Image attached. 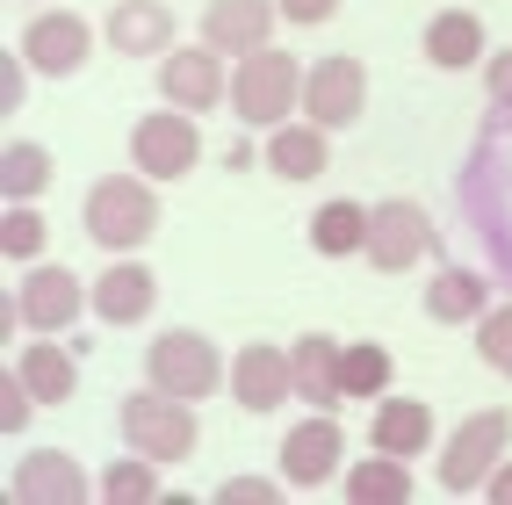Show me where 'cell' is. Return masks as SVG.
<instances>
[{
    "mask_svg": "<svg viewBox=\"0 0 512 505\" xmlns=\"http://www.w3.org/2000/svg\"><path fill=\"white\" fill-rule=\"evenodd\" d=\"M87 239L109 246V253H138L152 231H159V195H152V174H101L87 188Z\"/></svg>",
    "mask_w": 512,
    "mask_h": 505,
    "instance_id": "6da1fadb",
    "label": "cell"
},
{
    "mask_svg": "<svg viewBox=\"0 0 512 505\" xmlns=\"http://www.w3.org/2000/svg\"><path fill=\"white\" fill-rule=\"evenodd\" d=\"M116 426H123V441L138 448V455H152V462H188L195 441H202L195 404L174 397V390H159V383H145L138 397H123L116 404Z\"/></svg>",
    "mask_w": 512,
    "mask_h": 505,
    "instance_id": "7a4b0ae2",
    "label": "cell"
},
{
    "mask_svg": "<svg viewBox=\"0 0 512 505\" xmlns=\"http://www.w3.org/2000/svg\"><path fill=\"white\" fill-rule=\"evenodd\" d=\"M296 101H303V73H296L289 51L260 44V51L238 58V73H231V116L246 123V130H275V123H289Z\"/></svg>",
    "mask_w": 512,
    "mask_h": 505,
    "instance_id": "3957f363",
    "label": "cell"
},
{
    "mask_svg": "<svg viewBox=\"0 0 512 505\" xmlns=\"http://www.w3.org/2000/svg\"><path fill=\"white\" fill-rule=\"evenodd\" d=\"M231 376L224 368V354H217V340H202V332H188V325H174V332H159V340L145 347V383H159V390H174V397H217V383Z\"/></svg>",
    "mask_w": 512,
    "mask_h": 505,
    "instance_id": "277c9868",
    "label": "cell"
},
{
    "mask_svg": "<svg viewBox=\"0 0 512 505\" xmlns=\"http://www.w3.org/2000/svg\"><path fill=\"white\" fill-rule=\"evenodd\" d=\"M512 448V412H476L448 433V448H440V491L448 498H469L491 484V469L505 462Z\"/></svg>",
    "mask_w": 512,
    "mask_h": 505,
    "instance_id": "5b68a950",
    "label": "cell"
},
{
    "mask_svg": "<svg viewBox=\"0 0 512 505\" xmlns=\"http://www.w3.org/2000/svg\"><path fill=\"white\" fill-rule=\"evenodd\" d=\"M202 159V130H195V109H152L138 116V130H130V166L152 181H188V166Z\"/></svg>",
    "mask_w": 512,
    "mask_h": 505,
    "instance_id": "8992f818",
    "label": "cell"
},
{
    "mask_svg": "<svg viewBox=\"0 0 512 505\" xmlns=\"http://www.w3.org/2000/svg\"><path fill=\"white\" fill-rule=\"evenodd\" d=\"M433 246H440V231H433V217L419 210L412 195L375 202V217H368V267H383V275H404V267H419Z\"/></svg>",
    "mask_w": 512,
    "mask_h": 505,
    "instance_id": "52a82bcc",
    "label": "cell"
},
{
    "mask_svg": "<svg viewBox=\"0 0 512 505\" xmlns=\"http://www.w3.org/2000/svg\"><path fill=\"white\" fill-rule=\"evenodd\" d=\"M303 109H311V123H325V130L361 123V109H368V65L347 58V51H325L311 73H303Z\"/></svg>",
    "mask_w": 512,
    "mask_h": 505,
    "instance_id": "ba28073f",
    "label": "cell"
},
{
    "mask_svg": "<svg viewBox=\"0 0 512 505\" xmlns=\"http://www.w3.org/2000/svg\"><path fill=\"white\" fill-rule=\"evenodd\" d=\"M22 58L37 65L44 80H73L80 65L94 58V29L80 15H65V8H44V15H29V29H22Z\"/></svg>",
    "mask_w": 512,
    "mask_h": 505,
    "instance_id": "9c48e42d",
    "label": "cell"
},
{
    "mask_svg": "<svg viewBox=\"0 0 512 505\" xmlns=\"http://www.w3.org/2000/svg\"><path fill=\"white\" fill-rule=\"evenodd\" d=\"M15 311H22L29 332H65V325H80V311H94V289H80L73 267H37L22 282Z\"/></svg>",
    "mask_w": 512,
    "mask_h": 505,
    "instance_id": "30bf717a",
    "label": "cell"
},
{
    "mask_svg": "<svg viewBox=\"0 0 512 505\" xmlns=\"http://www.w3.org/2000/svg\"><path fill=\"white\" fill-rule=\"evenodd\" d=\"M159 94L174 101V109H217V101H231V80H224V51L202 44V51H166L159 58Z\"/></svg>",
    "mask_w": 512,
    "mask_h": 505,
    "instance_id": "8fae6325",
    "label": "cell"
},
{
    "mask_svg": "<svg viewBox=\"0 0 512 505\" xmlns=\"http://www.w3.org/2000/svg\"><path fill=\"white\" fill-rule=\"evenodd\" d=\"M339 455H347V433H339V419H303L282 433V477L289 491H318L339 477Z\"/></svg>",
    "mask_w": 512,
    "mask_h": 505,
    "instance_id": "7c38bea8",
    "label": "cell"
},
{
    "mask_svg": "<svg viewBox=\"0 0 512 505\" xmlns=\"http://www.w3.org/2000/svg\"><path fill=\"white\" fill-rule=\"evenodd\" d=\"M152 303H159V275L145 260H116L94 275V318L101 325H145Z\"/></svg>",
    "mask_w": 512,
    "mask_h": 505,
    "instance_id": "4fadbf2b",
    "label": "cell"
},
{
    "mask_svg": "<svg viewBox=\"0 0 512 505\" xmlns=\"http://www.w3.org/2000/svg\"><path fill=\"white\" fill-rule=\"evenodd\" d=\"M275 15H282V0H210V8H202V44L246 58V51H260L275 37Z\"/></svg>",
    "mask_w": 512,
    "mask_h": 505,
    "instance_id": "5bb4252c",
    "label": "cell"
},
{
    "mask_svg": "<svg viewBox=\"0 0 512 505\" xmlns=\"http://www.w3.org/2000/svg\"><path fill=\"white\" fill-rule=\"evenodd\" d=\"M8 491L22 505H73V498H87V469H80V455H65V448H37V455L15 462Z\"/></svg>",
    "mask_w": 512,
    "mask_h": 505,
    "instance_id": "9a60e30c",
    "label": "cell"
},
{
    "mask_svg": "<svg viewBox=\"0 0 512 505\" xmlns=\"http://www.w3.org/2000/svg\"><path fill=\"white\" fill-rule=\"evenodd\" d=\"M231 397L246 404V412H282L296 397V361L282 347H246L231 361Z\"/></svg>",
    "mask_w": 512,
    "mask_h": 505,
    "instance_id": "2e32d148",
    "label": "cell"
},
{
    "mask_svg": "<svg viewBox=\"0 0 512 505\" xmlns=\"http://www.w3.org/2000/svg\"><path fill=\"white\" fill-rule=\"evenodd\" d=\"M101 29H109V51H123V58L174 51V8H166V0H116Z\"/></svg>",
    "mask_w": 512,
    "mask_h": 505,
    "instance_id": "e0dca14e",
    "label": "cell"
},
{
    "mask_svg": "<svg viewBox=\"0 0 512 505\" xmlns=\"http://www.w3.org/2000/svg\"><path fill=\"white\" fill-rule=\"evenodd\" d=\"M368 441L383 448V455L412 462V455L433 448V412H426L419 397H383V404H375V419H368Z\"/></svg>",
    "mask_w": 512,
    "mask_h": 505,
    "instance_id": "ac0fdd59",
    "label": "cell"
},
{
    "mask_svg": "<svg viewBox=\"0 0 512 505\" xmlns=\"http://www.w3.org/2000/svg\"><path fill=\"white\" fill-rule=\"evenodd\" d=\"M296 361V397L318 404V412H332V404H347V390H339V340L332 332H303V340L289 347Z\"/></svg>",
    "mask_w": 512,
    "mask_h": 505,
    "instance_id": "d6986e66",
    "label": "cell"
},
{
    "mask_svg": "<svg viewBox=\"0 0 512 505\" xmlns=\"http://www.w3.org/2000/svg\"><path fill=\"white\" fill-rule=\"evenodd\" d=\"M267 166H275L282 181H318L332 166L325 123H275V130H267Z\"/></svg>",
    "mask_w": 512,
    "mask_h": 505,
    "instance_id": "ffe728a7",
    "label": "cell"
},
{
    "mask_svg": "<svg viewBox=\"0 0 512 505\" xmlns=\"http://www.w3.org/2000/svg\"><path fill=\"white\" fill-rule=\"evenodd\" d=\"M484 311H491V282L476 267H440L426 282V318L433 325H476Z\"/></svg>",
    "mask_w": 512,
    "mask_h": 505,
    "instance_id": "44dd1931",
    "label": "cell"
},
{
    "mask_svg": "<svg viewBox=\"0 0 512 505\" xmlns=\"http://www.w3.org/2000/svg\"><path fill=\"white\" fill-rule=\"evenodd\" d=\"M426 58L440 65V73H469V65L484 58V22H476L469 8H440L426 22Z\"/></svg>",
    "mask_w": 512,
    "mask_h": 505,
    "instance_id": "7402d4cb",
    "label": "cell"
},
{
    "mask_svg": "<svg viewBox=\"0 0 512 505\" xmlns=\"http://www.w3.org/2000/svg\"><path fill=\"white\" fill-rule=\"evenodd\" d=\"M339 484H347V498H354V505H404V498H412V462L375 448V455H361Z\"/></svg>",
    "mask_w": 512,
    "mask_h": 505,
    "instance_id": "603a6c76",
    "label": "cell"
},
{
    "mask_svg": "<svg viewBox=\"0 0 512 505\" xmlns=\"http://www.w3.org/2000/svg\"><path fill=\"white\" fill-rule=\"evenodd\" d=\"M368 217L361 202H318V217H311V246L325 260H347V253H368Z\"/></svg>",
    "mask_w": 512,
    "mask_h": 505,
    "instance_id": "cb8c5ba5",
    "label": "cell"
},
{
    "mask_svg": "<svg viewBox=\"0 0 512 505\" xmlns=\"http://www.w3.org/2000/svg\"><path fill=\"white\" fill-rule=\"evenodd\" d=\"M15 368H22V383L37 390V404H65V397H73V383H80V368H73V354H65L58 340H29Z\"/></svg>",
    "mask_w": 512,
    "mask_h": 505,
    "instance_id": "d4e9b609",
    "label": "cell"
},
{
    "mask_svg": "<svg viewBox=\"0 0 512 505\" xmlns=\"http://www.w3.org/2000/svg\"><path fill=\"white\" fill-rule=\"evenodd\" d=\"M51 188V152L44 145H8L0 152V195L8 202H37Z\"/></svg>",
    "mask_w": 512,
    "mask_h": 505,
    "instance_id": "484cf974",
    "label": "cell"
},
{
    "mask_svg": "<svg viewBox=\"0 0 512 505\" xmlns=\"http://www.w3.org/2000/svg\"><path fill=\"white\" fill-rule=\"evenodd\" d=\"M339 390H347V397H383L390 390V354L375 347V340L339 347Z\"/></svg>",
    "mask_w": 512,
    "mask_h": 505,
    "instance_id": "4316f807",
    "label": "cell"
},
{
    "mask_svg": "<svg viewBox=\"0 0 512 505\" xmlns=\"http://www.w3.org/2000/svg\"><path fill=\"white\" fill-rule=\"evenodd\" d=\"M94 491H101V498H116V505H130V498H159V462L130 448L123 462L101 469V484H94Z\"/></svg>",
    "mask_w": 512,
    "mask_h": 505,
    "instance_id": "83f0119b",
    "label": "cell"
},
{
    "mask_svg": "<svg viewBox=\"0 0 512 505\" xmlns=\"http://www.w3.org/2000/svg\"><path fill=\"white\" fill-rule=\"evenodd\" d=\"M44 239H51V224L29 210V202H8V210H0V253L8 260H37Z\"/></svg>",
    "mask_w": 512,
    "mask_h": 505,
    "instance_id": "f1b7e54d",
    "label": "cell"
},
{
    "mask_svg": "<svg viewBox=\"0 0 512 505\" xmlns=\"http://www.w3.org/2000/svg\"><path fill=\"white\" fill-rule=\"evenodd\" d=\"M476 354H484V368H498V376L512 383V303H498V311L476 318Z\"/></svg>",
    "mask_w": 512,
    "mask_h": 505,
    "instance_id": "f546056e",
    "label": "cell"
},
{
    "mask_svg": "<svg viewBox=\"0 0 512 505\" xmlns=\"http://www.w3.org/2000/svg\"><path fill=\"white\" fill-rule=\"evenodd\" d=\"M29 412H37V390L22 383V368H8V376H0V433L15 441V433L29 426Z\"/></svg>",
    "mask_w": 512,
    "mask_h": 505,
    "instance_id": "4dcf8cb0",
    "label": "cell"
},
{
    "mask_svg": "<svg viewBox=\"0 0 512 505\" xmlns=\"http://www.w3.org/2000/svg\"><path fill=\"white\" fill-rule=\"evenodd\" d=\"M282 491H289V477H282V484H275V477H224V484H217L224 505H275Z\"/></svg>",
    "mask_w": 512,
    "mask_h": 505,
    "instance_id": "1f68e13d",
    "label": "cell"
},
{
    "mask_svg": "<svg viewBox=\"0 0 512 505\" xmlns=\"http://www.w3.org/2000/svg\"><path fill=\"white\" fill-rule=\"evenodd\" d=\"M29 73H37V65H29V58H0V109H22V94H29Z\"/></svg>",
    "mask_w": 512,
    "mask_h": 505,
    "instance_id": "d6a6232c",
    "label": "cell"
},
{
    "mask_svg": "<svg viewBox=\"0 0 512 505\" xmlns=\"http://www.w3.org/2000/svg\"><path fill=\"white\" fill-rule=\"evenodd\" d=\"M484 87H491V101H498V109H512V51H491V65H484Z\"/></svg>",
    "mask_w": 512,
    "mask_h": 505,
    "instance_id": "836d02e7",
    "label": "cell"
},
{
    "mask_svg": "<svg viewBox=\"0 0 512 505\" xmlns=\"http://www.w3.org/2000/svg\"><path fill=\"white\" fill-rule=\"evenodd\" d=\"M282 15H289L296 29H318V22L339 15V0H282Z\"/></svg>",
    "mask_w": 512,
    "mask_h": 505,
    "instance_id": "e575fe53",
    "label": "cell"
},
{
    "mask_svg": "<svg viewBox=\"0 0 512 505\" xmlns=\"http://www.w3.org/2000/svg\"><path fill=\"white\" fill-rule=\"evenodd\" d=\"M484 498H491V505H512V455H505V462L491 469V484H484Z\"/></svg>",
    "mask_w": 512,
    "mask_h": 505,
    "instance_id": "d590c367",
    "label": "cell"
},
{
    "mask_svg": "<svg viewBox=\"0 0 512 505\" xmlns=\"http://www.w3.org/2000/svg\"><path fill=\"white\" fill-rule=\"evenodd\" d=\"M224 166H238V174H246V166H260V152H253V145H246V138H238V145H231V152H224Z\"/></svg>",
    "mask_w": 512,
    "mask_h": 505,
    "instance_id": "8d00e7d4",
    "label": "cell"
}]
</instances>
